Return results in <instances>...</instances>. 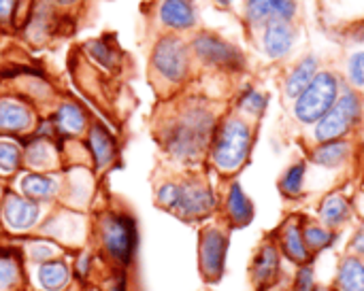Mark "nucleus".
<instances>
[{
    "instance_id": "18",
    "label": "nucleus",
    "mask_w": 364,
    "mask_h": 291,
    "mask_svg": "<svg viewBox=\"0 0 364 291\" xmlns=\"http://www.w3.org/2000/svg\"><path fill=\"white\" fill-rule=\"evenodd\" d=\"M32 126V113L17 100H0V130L23 132Z\"/></svg>"
},
{
    "instance_id": "23",
    "label": "nucleus",
    "mask_w": 364,
    "mask_h": 291,
    "mask_svg": "<svg viewBox=\"0 0 364 291\" xmlns=\"http://www.w3.org/2000/svg\"><path fill=\"white\" fill-rule=\"evenodd\" d=\"M90 149L98 168H107L115 160V143L100 126H94L90 132Z\"/></svg>"
},
{
    "instance_id": "32",
    "label": "nucleus",
    "mask_w": 364,
    "mask_h": 291,
    "mask_svg": "<svg viewBox=\"0 0 364 291\" xmlns=\"http://www.w3.org/2000/svg\"><path fill=\"white\" fill-rule=\"evenodd\" d=\"M28 256H30V260L32 262H51L55 256H60V249L58 247H53V245H49V243H32V245H28Z\"/></svg>"
},
{
    "instance_id": "9",
    "label": "nucleus",
    "mask_w": 364,
    "mask_h": 291,
    "mask_svg": "<svg viewBox=\"0 0 364 291\" xmlns=\"http://www.w3.org/2000/svg\"><path fill=\"white\" fill-rule=\"evenodd\" d=\"M226 251H228V236L220 228H205L200 234V273L207 281H218L224 275L226 266Z\"/></svg>"
},
{
    "instance_id": "19",
    "label": "nucleus",
    "mask_w": 364,
    "mask_h": 291,
    "mask_svg": "<svg viewBox=\"0 0 364 291\" xmlns=\"http://www.w3.org/2000/svg\"><path fill=\"white\" fill-rule=\"evenodd\" d=\"M318 75V57L316 55H305L288 75L286 79V94L290 98H299L303 94V89L314 81V77Z\"/></svg>"
},
{
    "instance_id": "24",
    "label": "nucleus",
    "mask_w": 364,
    "mask_h": 291,
    "mask_svg": "<svg viewBox=\"0 0 364 291\" xmlns=\"http://www.w3.org/2000/svg\"><path fill=\"white\" fill-rule=\"evenodd\" d=\"M58 190V183L51 177H43V175H26L21 179V192L30 198V200H45L49 196H53Z\"/></svg>"
},
{
    "instance_id": "7",
    "label": "nucleus",
    "mask_w": 364,
    "mask_h": 291,
    "mask_svg": "<svg viewBox=\"0 0 364 291\" xmlns=\"http://www.w3.org/2000/svg\"><path fill=\"white\" fill-rule=\"evenodd\" d=\"M154 68L156 72L171 81V83H179L186 79L188 68H190V60H188V47L181 38L177 36H164L158 40L156 49H154Z\"/></svg>"
},
{
    "instance_id": "6",
    "label": "nucleus",
    "mask_w": 364,
    "mask_h": 291,
    "mask_svg": "<svg viewBox=\"0 0 364 291\" xmlns=\"http://www.w3.org/2000/svg\"><path fill=\"white\" fill-rule=\"evenodd\" d=\"M98 232H100V243L105 247V253L113 262L122 266L132 262V256L136 249V224L130 215L126 213L102 215Z\"/></svg>"
},
{
    "instance_id": "10",
    "label": "nucleus",
    "mask_w": 364,
    "mask_h": 291,
    "mask_svg": "<svg viewBox=\"0 0 364 291\" xmlns=\"http://www.w3.org/2000/svg\"><path fill=\"white\" fill-rule=\"evenodd\" d=\"M296 13L294 0H247L245 15L252 23H269V21H292Z\"/></svg>"
},
{
    "instance_id": "30",
    "label": "nucleus",
    "mask_w": 364,
    "mask_h": 291,
    "mask_svg": "<svg viewBox=\"0 0 364 291\" xmlns=\"http://www.w3.org/2000/svg\"><path fill=\"white\" fill-rule=\"evenodd\" d=\"M21 160V151L15 143L9 141H0V175L9 177L17 170Z\"/></svg>"
},
{
    "instance_id": "28",
    "label": "nucleus",
    "mask_w": 364,
    "mask_h": 291,
    "mask_svg": "<svg viewBox=\"0 0 364 291\" xmlns=\"http://www.w3.org/2000/svg\"><path fill=\"white\" fill-rule=\"evenodd\" d=\"M53 158H55L53 147H51L47 141H43V138L34 141V143L28 147V153H26L28 164H30L32 168H36V170L49 168V166L53 164Z\"/></svg>"
},
{
    "instance_id": "38",
    "label": "nucleus",
    "mask_w": 364,
    "mask_h": 291,
    "mask_svg": "<svg viewBox=\"0 0 364 291\" xmlns=\"http://www.w3.org/2000/svg\"><path fill=\"white\" fill-rule=\"evenodd\" d=\"M215 2H218V4H224V6H226V4H230L232 0H215Z\"/></svg>"
},
{
    "instance_id": "34",
    "label": "nucleus",
    "mask_w": 364,
    "mask_h": 291,
    "mask_svg": "<svg viewBox=\"0 0 364 291\" xmlns=\"http://www.w3.org/2000/svg\"><path fill=\"white\" fill-rule=\"evenodd\" d=\"M316 287V277H314V268L309 264L299 266L296 277H294V291H314Z\"/></svg>"
},
{
    "instance_id": "25",
    "label": "nucleus",
    "mask_w": 364,
    "mask_h": 291,
    "mask_svg": "<svg viewBox=\"0 0 364 291\" xmlns=\"http://www.w3.org/2000/svg\"><path fill=\"white\" fill-rule=\"evenodd\" d=\"M303 238H305V245L309 249V253H320L328 247L335 245L337 241V234L324 226H318V224H307L303 228Z\"/></svg>"
},
{
    "instance_id": "15",
    "label": "nucleus",
    "mask_w": 364,
    "mask_h": 291,
    "mask_svg": "<svg viewBox=\"0 0 364 291\" xmlns=\"http://www.w3.org/2000/svg\"><path fill=\"white\" fill-rule=\"evenodd\" d=\"M160 19L173 30H188L196 23V11L190 0H162Z\"/></svg>"
},
{
    "instance_id": "5",
    "label": "nucleus",
    "mask_w": 364,
    "mask_h": 291,
    "mask_svg": "<svg viewBox=\"0 0 364 291\" xmlns=\"http://www.w3.org/2000/svg\"><path fill=\"white\" fill-rule=\"evenodd\" d=\"M339 79L337 75L324 70L314 77V81L303 89L294 102V117L305 126H316L337 102Z\"/></svg>"
},
{
    "instance_id": "16",
    "label": "nucleus",
    "mask_w": 364,
    "mask_h": 291,
    "mask_svg": "<svg viewBox=\"0 0 364 291\" xmlns=\"http://www.w3.org/2000/svg\"><path fill=\"white\" fill-rule=\"evenodd\" d=\"M352 217V204L341 194H328L320 204V219L328 230L346 226Z\"/></svg>"
},
{
    "instance_id": "17",
    "label": "nucleus",
    "mask_w": 364,
    "mask_h": 291,
    "mask_svg": "<svg viewBox=\"0 0 364 291\" xmlns=\"http://www.w3.org/2000/svg\"><path fill=\"white\" fill-rule=\"evenodd\" d=\"M350 153H352L350 141H346V138L328 141V143H320L311 151V162L322 166V168H337L350 158Z\"/></svg>"
},
{
    "instance_id": "8",
    "label": "nucleus",
    "mask_w": 364,
    "mask_h": 291,
    "mask_svg": "<svg viewBox=\"0 0 364 291\" xmlns=\"http://www.w3.org/2000/svg\"><path fill=\"white\" fill-rule=\"evenodd\" d=\"M196 55L207 62L209 66H215V68H224V70H241L245 66V57L243 53L230 45L228 40L215 36V34H198L192 43Z\"/></svg>"
},
{
    "instance_id": "1",
    "label": "nucleus",
    "mask_w": 364,
    "mask_h": 291,
    "mask_svg": "<svg viewBox=\"0 0 364 291\" xmlns=\"http://www.w3.org/2000/svg\"><path fill=\"white\" fill-rule=\"evenodd\" d=\"M215 130V117L205 104L186 106L164 132L166 151L181 162H196L207 151Z\"/></svg>"
},
{
    "instance_id": "27",
    "label": "nucleus",
    "mask_w": 364,
    "mask_h": 291,
    "mask_svg": "<svg viewBox=\"0 0 364 291\" xmlns=\"http://www.w3.org/2000/svg\"><path fill=\"white\" fill-rule=\"evenodd\" d=\"M58 128L68 132V134H81L85 128V115L77 104H64L60 106L58 115H55Z\"/></svg>"
},
{
    "instance_id": "36",
    "label": "nucleus",
    "mask_w": 364,
    "mask_h": 291,
    "mask_svg": "<svg viewBox=\"0 0 364 291\" xmlns=\"http://www.w3.org/2000/svg\"><path fill=\"white\" fill-rule=\"evenodd\" d=\"M15 0H0V21H6L13 15Z\"/></svg>"
},
{
    "instance_id": "2",
    "label": "nucleus",
    "mask_w": 364,
    "mask_h": 291,
    "mask_svg": "<svg viewBox=\"0 0 364 291\" xmlns=\"http://www.w3.org/2000/svg\"><path fill=\"white\" fill-rule=\"evenodd\" d=\"M252 138H254V132L245 119L228 117L220 126L213 138V149H211L213 164L222 172H237L250 155Z\"/></svg>"
},
{
    "instance_id": "13",
    "label": "nucleus",
    "mask_w": 364,
    "mask_h": 291,
    "mask_svg": "<svg viewBox=\"0 0 364 291\" xmlns=\"http://www.w3.org/2000/svg\"><path fill=\"white\" fill-rule=\"evenodd\" d=\"M279 247L284 251V256L296 264V266H305L311 262V253L305 245V238H303V226L299 219H288L279 232Z\"/></svg>"
},
{
    "instance_id": "4",
    "label": "nucleus",
    "mask_w": 364,
    "mask_h": 291,
    "mask_svg": "<svg viewBox=\"0 0 364 291\" xmlns=\"http://www.w3.org/2000/svg\"><path fill=\"white\" fill-rule=\"evenodd\" d=\"M363 119V98L356 89H343L331 111L316 123L314 138L318 143L346 138Z\"/></svg>"
},
{
    "instance_id": "20",
    "label": "nucleus",
    "mask_w": 364,
    "mask_h": 291,
    "mask_svg": "<svg viewBox=\"0 0 364 291\" xmlns=\"http://www.w3.org/2000/svg\"><path fill=\"white\" fill-rule=\"evenodd\" d=\"M226 211H228V217L235 226L243 228L247 226L252 219H254V204L252 200L245 196L243 187L239 183H232L230 190H228V198H226Z\"/></svg>"
},
{
    "instance_id": "35",
    "label": "nucleus",
    "mask_w": 364,
    "mask_h": 291,
    "mask_svg": "<svg viewBox=\"0 0 364 291\" xmlns=\"http://www.w3.org/2000/svg\"><path fill=\"white\" fill-rule=\"evenodd\" d=\"M352 251L358 256V258H364V226L356 232L354 241H352Z\"/></svg>"
},
{
    "instance_id": "22",
    "label": "nucleus",
    "mask_w": 364,
    "mask_h": 291,
    "mask_svg": "<svg viewBox=\"0 0 364 291\" xmlns=\"http://www.w3.org/2000/svg\"><path fill=\"white\" fill-rule=\"evenodd\" d=\"M70 281V270L64 262L60 260H51L45 262L38 268V283L45 291H60L64 290Z\"/></svg>"
},
{
    "instance_id": "3",
    "label": "nucleus",
    "mask_w": 364,
    "mask_h": 291,
    "mask_svg": "<svg viewBox=\"0 0 364 291\" xmlns=\"http://www.w3.org/2000/svg\"><path fill=\"white\" fill-rule=\"evenodd\" d=\"M158 202L183 219H200L215 209L213 192L200 181L164 183L158 190Z\"/></svg>"
},
{
    "instance_id": "21",
    "label": "nucleus",
    "mask_w": 364,
    "mask_h": 291,
    "mask_svg": "<svg viewBox=\"0 0 364 291\" xmlns=\"http://www.w3.org/2000/svg\"><path fill=\"white\" fill-rule=\"evenodd\" d=\"M339 291H364V262L358 256H348L337 273Z\"/></svg>"
},
{
    "instance_id": "37",
    "label": "nucleus",
    "mask_w": 364,
    "mask_h": 291,
    "mask_svg": "<svg viewBox=\"0 0 364 291\" xmlns=\"http://www.w3.org/2000/svg\"><path fill=\"white\" fill-rule=\"evenodd\" d=\"M55 4H70V2H75V0H53Z\"/></svg>"
},
{
    "instance_id": "40",
    "label": "nucleus",
    "mask_w": 364,
    "mask_h": 291,
    "mask_svg": "<svg viewBox=\"0 0 364 291\" xmlns=\"http://www.w3.org/2000/svg\"><path fill=\"white\" fill-rule=\"evenodd\" d=\"M314 291H322V290H314Z\"/></svg>"
},
{
    "instance_id": "33",
    "label": "nucleus",
    "mask_w": 364,
    "mask_h": 291,
    "mask_svg": "<svg viewBox=\"0 0 364 291\" xmlns=\"http://www.w3.org/2000/svg\"><path fill=\"white\" fill-rule=\"evenodd\" d=\"M348 77L356 87H364V51H356L348 60Z\"/></svg>"
},
{
    "instance_id": "12",
    "label": "nucleus",
    "mask_w": 364,
    "mask_h": 291,
    "mask_svg": "<svg viewBox=\"0 0 364 291\" xmlns=\"http://www.w3.org/2000/svg\"><path fill=\"white\" fill-rule=\"evenodd\" d=\"M38 215H41V209L34 200L17 198V196H9L2 209L4 224L17 232L30 230L38 221Z\"/></svg>"
},
{
    "instance_id": "39",
    "label": "nucleus",
    "mask_w": 364,
    "mask_h": 291,
    "mask_svg": "<svg viewBox=\"0 0 364 291\" xmlns=\"http://www.w3.org/2000/svg\"><path fill=\"white\" fill-rule=\"evenodd\" d=\"M0 196H2V187H0Z\"/></svg>"
},
{
    "instance_id": "11",
    "label": "nucleus",
    "mask_w": 364,
    "mask_h": 291,
    "mask_svg": "<svg viewBox=\"0 0 364 291\" xmlns=\"http://www.w3.org/2000/svg\"><path fill=\"white\" fill-rule=\"evenodd\" d=\"M279 268H282V256L277 245L273 243H264L252 264V281L258 290H267L269 285H273L279 277Z\"/></svg>"
},
{
    "instance_id": "26",
    "label": "nucleus",
    "mask_w": 364,
    "mask_h": 291,
    "mask_svg": "<svg viewBox=\"0 0 364 291\" xmlns=\"http://www.w3.org/2000/svg\"><path fill=\"white\" fill-rule=\"evenodd\" d=\"M305 172H307V164L305 162H296L292 164L284 177L279 179V190L286 198H299L303 194V185H305Z\"/></svg>"
},
{
    "instance_id": "31",
    "label": "nucleus",
    "mask_w": 364,
    "mask_h": 291,
    "mask_svg": "<svg viewBox=\"0 0 364 291\" xmlns=\"http://www.w3.org/2000/svg\"><path fill=\"white\" fill-rule=\"evenodd\" d=\"M19 283V266L13 258L0 256V291H11Z\"/></svg>"
},
{
    "instance_id": "29",
    "label": "nucleus",
    "mask_w": 364,
    "mask_h": 291,
    "mask_svg": "<svg viewBox=\"0 0 364 291\" xmlns=\"http://www.w3.org/2000/svg\"><path fill=\"white\" fill-rule=\"evenodd\" d=\"M239 109L250 117H260L267 111V96L254 87H247L239 98Z\"/></svg>"
},
{
    "instance_id": "14",
    "label": "nucleus",
    "mask_w": 364,
    "mask_h": 291,
    "mask_svg": "<svg viewBox=\"0 0 364 291\" xmlns=\"http://www.w3.org/2000/svg\"><path fill=\"white\" fill-rule=\"evenodd\" d=\"M262 47L264 53L273 60H279L290 53L294 47V30L290 28L288 21H269L264 23V34H262Z\"/></svg>"
}]
</instances>
